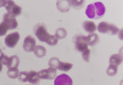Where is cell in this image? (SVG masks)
<instances>
[{
    "label": "cell",
    "instance_id": "1",
    "mask_svg": "<svg viewBox=\"0 0 123 85\" xmlns=\"http://www.w3.org/2000/svg\"><path fill=\"white\" fill-rule=\"evenodd\" d=\"M34 32L40 41L46 42L51 46H56L58 43V39L55 36L49 33L44 24L39 23L37 24L34 27Z\"/></svg>",
    "mask_w": 123,
    "mask_h": 85
},
{
    "label": "cell",
    "instance_id": "2",
    "mask_svg": "<svg viewBox=\"0 0 123 85\" xmlns=\"http://www.w3.org/2000/svg\"><path fill=\"white\" fill-rule=\"evenodd\" d=\"M98 31L100 33L115 35L119 33V29L114 24H109L103 21L99 24L97 27Z\"/></svg>",
    "mask_w": 123,
    "mask_h": 85
},
{
    "label": "cell",
    "instance_id": "3",
    "mask_svg": "<svg viewBox=\"0 0 123 85\" xmlns=\"http://www.w3.org/2000/svg\"><path fill=\"white\" fill-rule=\"evenodd\" d=\"M5 8L7 13L14 17L18 16L21 13L22 8L12 0H7Z\"/></svg>",
    "mask_w": 123,
    "mask_h": 85
},
{
    "label": "cell",
    "instance_id": "4",
    "mask_svg": "<svg viewBox=\"0 0 123 85\" xmlns=\"http://www.w3.org/2000/svg\"><path fill=\"white\" fill-rule=\"evenodd\" d=\"M39 79H53L57 75V69L50 67L47 69H43L38 72Z\"/></svg>",
    "mask_w": 123,
    "mask_h": 85
},
{
    "label": "cell",
    "instance_id": "5",
    "mask_svg": "<svg viewBox=\"0 0 123 85\" xmlns=\"http://www.w3.org/2000/svg\"><path fill=\"white\" fill-rule=\"evenodd\" d=\"M85 37L84 35H77L73 38L76 49L80 52H83L88 48V45L85 41Z\"/></svg>",
    "mask_w": 123,
    "mask_h": 85
},
{
    "label": "cell",
    "instance_id": "6",
    "mask_svg": "<svg viewBox=\"0 0 123 85\" xmlns=\"http://www.w3.org/2000/svg\"><path fill=\"white\" fill-rule=\"evenodd\" d=\"M20 36L18 32L11 33L7 35L4 40L6 46L9 48H13L19 40Z\"/></svg>",
    "mask_w": 123,
    "mask_h": 85
},
{
    "label": "cell",
    "instance_id": "7",
    "mask_svg": "<svg viewBox=\"0 0 123 85\" xmlns=\"http://www.w3.org/2000/svg\"><path fill=\"white\" fill-rule=\"evenodd\" d=\"M36 46V39L32 36L29 35L24 39L23 47L25 51L28 52H34Z\"/></svg>",
    "mask_w": 123,
    "mask_h": 85
},
{
    "label": "cell",
    "instance_id": "8",
    "mask_svg": "<svg viewBox=\"0 0 123 85\" xmlns=\"http://www.w3.org/2000/svg\"><path fill=\"white\" fill-rule=\"evenodd\" d=\"M93 13L95 19H99L104 16L106 12V8L102 2H97L94 3Z\"/></svg>",
    "mask_w": 123,
    "mask_h": 85
},
{
    "label": "cell",
    "instance_id": "9",
    "mask_svg": "<svg viewBox=\"0 0 123 85\" xmlns=\"http://www.w3.org/2000/svg\"><path fill=\"white\" fill-rule=\"evenodd\" d=\"M55 85H73V81L69 76L65 74L57 76L54 81Z\"/></svg>",
    "mask_w": 123,
    "mask_h": 85
},
{
    "label": "cell",
    "instance_id": "10",
    "mask_svg": "<svg viewBox=\"0 0 123 85\" xmlns=\"http://www.w3.org/2000/svg\"><path fill=\"white\" fill-rule=\"evenodd\" d=\"M3 21L8 26L9 30L15 29L18 26V23L16 19L8 13H5L3 15Z\"/></svg>",
    "mask_w": 123,
    "mask_h": 85
},
{
    "label": "cell",
    "instance_id": "11",
    "mask_svg": "<svg viewBox=\"0 0 123 85\" xmlns=\"http://www.w3.org/2000/svg\"><path fill=\"white\" fill-rule=\"evenodd\" d=\"M40 79L38 77V72L34 71L27 72L26 81L34 85L38 84L40 82Z\"/></svg>",
    "mask_w": 123,
    "mask_h": 85
},
{
    "label": "cell",
    "instance_id": "12",
    "mask_svg": "<svg viewBox=\"0 0 123 85\" xmlns=\"http://www.w3.org/2000/svg\"><path fill=\"white\" fill-rule=\"evenodd\" d=\"M85 39L88 45L92 46H95L100 40L99 36L95 33L90 34L85 36Z\"/></svg>",
    "mask_w": 123,
    "mask_h": 85
},
{
    "label": "cell",
    "instance_id": "13",
    "mask_svg": "<svg viewBox=\"0 0 123 85\" xmlns=\"http://www.w3.org/2000/svg\"><path fill=\"white\" fill-rule=\"evenodd\" d=\"M82 26L84 30L89 33H93L96 30V25L92 21H85L82 23Z\"/></svg>",
    "mask_w": 123,
    "mask_h": 85
},
{
    "label": "cell",
    "instance_id": "14",
    "mask_svg": "<svg viewBox=\"0 0 123 85\" xmlns=\"http://www.w3.org/2000/svg\"><path fill=\"white\" fill-rule=\"evenodd\" d=\"M57 7L60 12L65 13L69 11L70 6L68 0L58 1L56 3Z\"/></svg>",
    "mask_w": 123,
    "mask_h": 85
},
{
    "label": "cell",
    "instance_id": "15",
    "mask_svg": "<svg viewBox=\"0 0 123 85\" xmlns=\"http://www.w3.org/2000/svg\"><path fill=\"white\" fill-rule=\"evenodd\" d=\"M19 64V58L16 55L12 56L9 57L7 65L8 69L18 68Z\"/></svg>",
    "mask_w": 123,
    "mask_h": 85
},
{
    "label": "cell",
    "instance_id": "16",
    "mask_svg": "<svg viewBox=\"0 0 123 85\" xmlns=\"http://www.w3.org/2000/svg\"><path fill=\"white\" fill-rule=\"evenodd\" d=\"M123 61V57L120 54H114L110 57L109 63L110 65L118 66L121 64Z\"/></svg>",
    "mask_w": 123,
    "mask_h": 85
},
{
    "label": "cell",
    "instance_id": "17",
    "mask_svg": "<svg viewBox=\"0 0 123 85\" xmlns=\"http://www.w3.org/2000/svg\"><path fill=\"white\" fill-rule=\"evenodd\" d=\"M73 65L70 63L63 62L60 61L58 64L56 69L67 72L69 71L72 68Z\"/></svg>",
    "mask_w": 123,
    "mask_h": 85
},
{
    "label": "cell",
    "instance_id": "18",
    "mask_svg": "<svg viewBox=\"0 0 123 85\" xmlns=\"http://www.w3.org/2000/svg\"><path fill=\"white\" fill-rule=\"evenodd\" d=\"M47 52L45 47L41 46H36V48L34 51V53L37 57L39 58L43 57L45 55Z\"/></svg>",
    "mask_w": 123,
    "mask_h": 85
},
{
    "label": "cell",
    "instance_id": "19",
    "mask_svg": "<svg viewBox=\"0 0 123 85\" xmlns=\"http://www.w3.org/2000/svg\"><path fill=\"white\" fill-rule=\"evenodd\" d=\"M70 7H72L75 9H80L84 6L85 1L68 0Z\"/></svg>",
    "mask_w": 123,
    "mask_h": 85
},
{
    "label": "cell",
    "instance_id": "20",
    "mask_svg": "<svg viewBox=\"0 0 123 85\" xmlns=\"http://www.w3.org/2000/svg\"><path fill=\"white\" fill-rule=\"evenodd\" d=\"M67 35V32L65 29L60 27L56 30L55 36L58 39H62L65 38Z\"/></svg>",
    "mask_w": 123,
    "mask_h": 85
},
{
    "label": "cell",
    "instance_id": "21",
    "mask_svg": "<svg viewBox=\"0 0 123 85\" xmlns=\"http://www.w3.org/2000/svg\"><path fill=\"white\" fill-rule=\"evenodd\" d=\"M19 71L18 68L8 69L7 71L8 77L11 79H16L18 77Z\"/></svg>",
    "mask_w": 123,
    "mask_h": 85
},
{
    "label": "cell",
    "instance_id": "22",
    "mask_svg": "<svg viewBox=\"0 0 123 85\" xmlns=\"http://www.w3.org/2000/svg\"><path fill=\"white\" fill-rule=\"evenodd\" d=\"M117 66L113 65H110L108 68L106 73L108 75L113 77L115 75L117 72Z\"/></svg>",
    "mask_w": 123,
    "mask_h": 85
},
{
    "label": "cell",
    "instance_id": "23",
    "mask_svg": "<svg viewBox=\"0 0 123 85\" xmlns=\"http://www.w3.org/2000/svg\"><path fill=\"white\" fill-rule=\"evenodd\" d=\"M8 30H9L8 26L3 21L0 23V36L6 35Z\"/></svg>",
    "mask_w": 123,
    "mask_h": 85
},
{
    "label": "cell",
    "instance_id": "24",
    "mask_svg": "<svg viewBox=\"0 0 123 85\" xmlns=\"http://www.w3.org/2000/svg\"><path fill=\"white\" fill-rule=\"evenodd\" d=\"M60 60L56 57H53L50 59L49 62V65L50 67L56 69L58 64Z\"/></svg>",
    "mask_w": 123,
    "mask_h": 85
},
{
    "label": "cell",
    "instance_id": "25",
    "mask_svg": "<svg viewBox=\"0 0 123 85\" xmlns=\"http://www.w3.org/2000/svg\"><path fill=\"white\" fill-rule=\"evenodd\" d=\"M90 53V50L88 48L83 52L82 57L83 59L86 62H89Z\"/></svg>",
    "mask_w": 123,
    "mask_h": 85
},
{
    "label": "cell",
    "instance_id": "26",
    "mask_svg": "<svg viewBox=\"0 0 123 85\" xmlns=\"http://www.w3.org/2000/svg\"><path fill=\"white\" fill-rule=\"evenodd\" d=\"M6 56L3 52L2 50L0 49V62L2 63V62L4 60Z\"/></svg>",
    "mask_w": 123,
    "mask_h": 85
},
{
    "label": "cell",
    "instance_id": "27",
    "mask_svg": "<svg viewBox=\"0 0 123 85\" xmlns=\"http://www.w3.org/2000/svg\"><path fill=\"white\" fill-rule=\"evenodd\" d=\"M7 0H0V7L6 6Z\"/></svg>",
    "mask_w": 123,
    "mask_h": 85
},
{
    "label": "cell",
    "instance_id": "28",
    "mask_svg": "<svg viewBox=\"0 0 123 85\" xmlns=\"http://www.w3.org/2000/svg\"><path fill=\"white\" fill-rule=\"evenodd\" d=\"M2 69H3V65L0 62V72L2 71Z\"/></svg>",
    "mask_w": 123,
    "mask_h": 85
},
{
    "label": "cell",
    "instance_id": "29",
    "mask_svg": "<svg viewBox=\"0 0 123 85\" xmlns=\"http://www.w3.org/2000/svg\"></svg>",
    "mask_w": 123,
    "mask_h": 85
}]
</instances>
